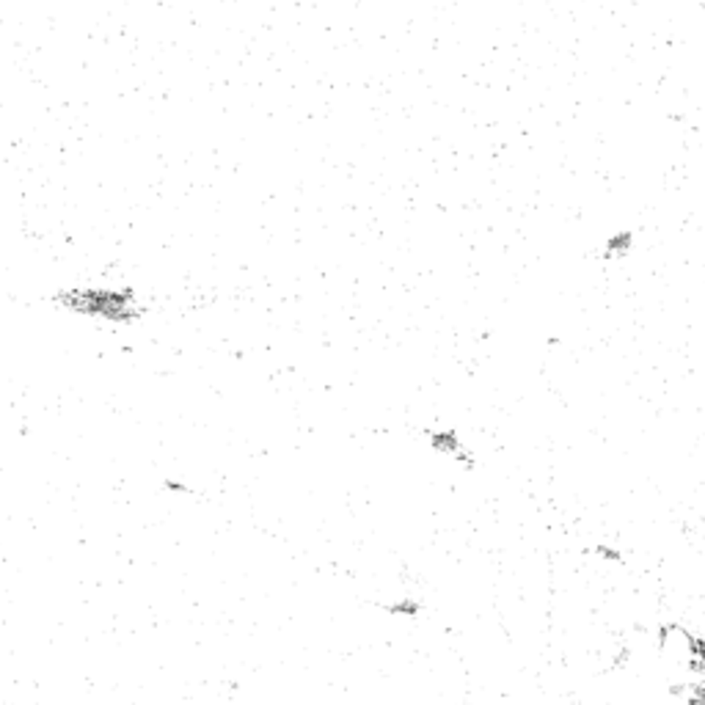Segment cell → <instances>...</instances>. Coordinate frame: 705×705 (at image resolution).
Segmentation results:
<instances>
[{"mask_svg": "<svg viewBox=\"0 0 705 705\" xmlns=\"http://www.w3.org/2000/svg\"><path fill=\"white\" fill-rule=\"evenodd\" d=\"M631 251V235L622 232V235H614L609 243H606V257H622Z\"/></svg>", "mask_w": 705, "mask_h": 705, "instance_id": "2", "label": "cell"}, {"mask_svg": "<svg viewBox=\"0 0 705 705\" xmlns=\"http://www.w3.org/2000/svg\"><path fill=\"white\" fill-rule=\"evenodd\" d=\"M389 611H394V614H416V603H397Z\"/></svg>", "mask_w": 705, "mask_h": 705, "instance_id": "4", "label": "cell"}, {"mask_svg": "<svg viewBox=\"0 0 705 705\" xmlns=\"http://www.w3.org/2000/svg\"><path fill=\"white\" fill-rule=\"evenodd\" d=\"M430 444H433L438 452H444V455H449V457H455V460H463V463H468V466H471V460L466 457V449H463V444L457 441V435H455L452 430L430 433Z\"/></svg>", "mask_w": 705, "mask_h": 705, "instance_id": "1", "label": "cell"}, {"mask_svg": "<svg viewBox=\"0 0 705 705\" xmlns=\"http://www.w3.org/2000/svg\"><path fill=\"white\" fill-rule=\"evenodd\" d=\"M688 705H705V683L688 691Z\"/></svg>", "mask_w": 705, "mask_h": 705, "instance_id": "3", "label": "cell"}]
</instances>
